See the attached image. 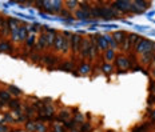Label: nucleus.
I'll use <instances>...</instances> for the list:
<instances>
[{"instance_id": "obj_24", "label": "nucleus", "mask_w": 155, "mask_h": 132, "mask_svg": "<svg viewBox=\"0 0 155 132\" xmlns=\"http://www.w3.org/2000/svg\"><path fill=\"white\" fill-rule=\"evenodd\" d=\"M31 58H32V60H34V61H37V59H39V55L35 54V55H32Z\"/></svg>"}, {"instance_id": "obj_17", "label": "nucleus", "mask_w": 155, "mask_h": 132, "mask_svg": "<svg viewBox=\"0 0 155 132\" xmlns=\"http://www.w3.org/2000/svg\"><path fill=\"white\" fill-rule=\"evenodd\" d=\"M35 37H36V34H29L28 35V37H27V40H26V43L28 44L29 47L34 44V41H35Z\"/></svg>"}, {"instance_id": "obj_3", "label": "nucleus", "mask_w": 155, "mask_h": 132, "mask_svg": "<svg viewBox=\"0 0 155 132\" xmlns=\"http://www.w3.org/2000/svg\"><path fill=\"white\" fill-rule=\"evenodd\" d=\"M64 36V40H63V48H62V54L66 55L67 52L70 51V48H71V37H72V34H70V32L64 31L62 32Z\"/></svg>"}, {"instance_id": "obj_4", "label": "nucleus", "mask_w": 155, "mask_h": 132, "mask_svg": "<svg viewBox=\"0 0 155 132\" xmlns=\"http://www.w3.org/2000/svg\"><path fill=\"white\" fill-rule=\"evenodd\" d=\"M114 8L121 9L122 12H130L132 11V3L131 1H116Z\"/></svg>"}, {"instance_id": "obj_27", "label": "nucleus", "mask_w": 155, "mask_h": 132, "mask_svg": "<svg viewBox=\"0 0 155 132\" xmlns=\"http://www.w3.org/2000/svg\"><path fill=\"white\" fill-rule=\"evenodd\" d=\"M151 119H152V120H155V111H152V113H151Z\"/></svg>"}, {"instance_id": "obj_15", "label": "nucleus", "mask_w": 155, "mask_h": 132, "mask_svg": "<svg viewBox=\"0 0 155 132\" xmlns=\"http://www.w3.org/2000/svg\"><path fill=\"white\" fill-rule=\"evenodd\" d=\"M115 58V51L114 49H107V51H104V59H106L107 61H110V60H112V59Z\"/></svg>"}, {"instance_id": "obj_11", "label": "nucleus", "mask_w": 155, "mask_h": 132, "mask_svg": "<svg viewBox=\"0 0 155 132\" xmlns=\"http://www.w3.org/2000/svg\"><path fill=\"white\" fill-rule=\"evenodd\" d=\"M47 47V39H46V35H40V37L37 39V43H36V51H43L44 48Z\"/></svg>"}, {"instance_id": "obj_13", "label": "nucleus", "mask_w": 155, "mask_h": 132, "mask_svg": "<svg viewBox=\"0 0 155 132\" xmlns=\"http://www.w3.org/2000/svg\"><path fill=\"white\" fill-rule=\"evenodd\" d=\"M106 40H107V43H108V47H110V49H116L118 48V44H116V41L114 40V39H112V36H110V35H106Z\"/></svg>"}, {"instance_id": "obj_10", "label": "nucleus", "mask_w": 155, "mask_h": 132, "mask_svg": "<svg viewBox=\"0 0 155 132\" xmlns=\"http://www.w3.org/2000/svg\"><path fill=\"white\" fill-rule=\"evenodd\" d=\"M96 37V43H98V49H102V51H107L110 48L108 43H107L106 37L104 36H95Z\"/></svg>"}, {"instance_id": "obj_8", "label": "nucleus", "mask_w": 155, "mask_h": 132, "mask_svg": "<svg viewBox=\"0 0 155 132\" xmlns=\"http://www.w3.org/2000/svg\"><path fill=\"white\" fill-rule=\"evenodd\" d=\"M111 36H112V39L116 41V44L119 46V44H122L124 41V39L127 37V34L126 32H123V31H116V32H114Z\"/></svg>"}, {"instance_id": "obj_18", "label": "nucleus", "mask_w": 155, "mask_h": 132, "mask_svg": "<svg viewBox=\"0 0 155 132\" xmlns=\"http://www.w3.org/2000/svg\"><path fill=\"white\" fill-rule=\"evenodd\" d=\"M11 96H9V92L8 91H3V92H0V99H3V100H11Z\"/></svg>"}, {"instance_id": "obj_19", "label": "nucleus", "mask_w": 155, "mask_h": 132, "mask_svg": "<svg viewBox=\"0 0 155 132\" xmlns=\"http://www.w3.org/2000/svg\"><path fill=\"white\" fill-rule=\"evenodd\" d=\"M102 69H103L104 73H111V72H112V66H111V64H103Z\"/></svg>"}, {"instance_id": "obj_7", "label": "nucleus", "mask_w": 155, "mask_h": 132, "mask_svg": "<svg viewBox=\"0 0 155 132\" xmlns=\"http://www.w3.org/2000/svg\"><path fill=\"white\" fill-rule=\"evenodd\" d=\"M116 66L121 69H127V68H130L131 63H130V60L126 56H118V58H116Z\"/></svg>"}, {"instance_id": "obj_22", "label": "nucleus", "mask_w": 155, "mask_h": 132, "mask_svg": "<svg viewBox=\"0 0 155 132\" xmlns=\"http://www.w3.org/2000/svg\"><path fill=\"white\" fill-rule=\"evenodd\" d=\"M8 104H9V107H11V108H19V101H17V100H12V99H11V100H9L8 101Z\"/></svg>"}, {"instance_id": "obj_20", "label": "nucleus", "mask_w": 155, "mask_h": 132, "mask_svg": "<svg viewBox=\"0 0 155 132\" xmlns=\"http://www.w3.org/2000/svg\"><path fill=\"white\" fill-rule=\"evenodd\" d=\"M9 93H14V95H20V91H19V88H16V87H14V86H9Z\"/></svg>"}, {"instance_id": "obj_12", "label": "nucleus", "mask_w": 155, "mask_h": 132, "mask_svg": "<svg viewBox=\"0 0 155 132\" xmlns=\"http://www.w3.org/2000/svg\"><path fill=\"white\" fill-rule=\"evenodd\" d=\"M27 28L24 26H20V29H19V41H26L27 40Z\"/></svg>"}, {"instance_id": "obj_28", "label": "nucleus", "mask_w": 155, "mask_h": 132, "mask_svg": "<svg viewBox=\"0 0 155 132\" xmlns=\"http://www.w3.org/2000/svg\"><path fill=\"white\" fill-rule=\"evenodd\" d=\"M152 93L155 95V83H154V86H152Z\"/></svg>"}, {"instance_id": "obj_9", "label": "nucleus", "mask_w": 155, "mask_h": 132, "mask_svg": "<svg viewBox=\"0 0 155 132\" xmlns=\"http://www.w3.org/2000/svg\"><path fill=\"white\" fill-rule=\"evenodd\" d=\"M63 40H64L63 34H57L56 39H55V43H54V49L55 51L62 52V48H63Z\"/></svg>"}, {"instance_id": "obj_2", "label": "nucleus", "mask_w": 155, "mask_h": 132, "mask_svg": "<svg viewBox=\"0 0 155 132\" xmlns=\"http://www.w3.org/2000/svg\"><path fill=\"white\" fill-rule=\"evenodd\" d=\"M82 40H83V37H80L78 34L72 35V37H71V48H72V52H74V55H76L78 52L80 51Z\"/></svg>"}, {"instance_id": "obj_1", "label": "nucleus", "mask_w": 155, "mask_h": 132, "mask_svg": "<svg viewBox=\"0 0 155 132\" xmlns=\"http://www.w3.org/2000/svg\"><path fill=\"white\" fill-rule=\"evenodd\" d=\"M152 47H155V43L147 40V39H139L138 44L135 46V51L138 52V54H141V55H144V54L151 52Z\"/></svg>"}, {"instance_id": "obj_23", "label": "nucleus", "mask_w": 155, "mask_h": 132, "mask_svg": "<svg viewBox=\"0 0 155 132\" xmlns=\"http://www.w3.org/2000/svg\"><path fill=\"white\" fill-rule=\"evenodd\" d=\"M27 128H28L29 131H35V123H32V121H29V123L27 124Z\"/></svg>"}, {"instance_id": "obj_6", "label": "nucleus", "mask_w": 155, "mask_h": 132, "mask_svg": "<svg viewBox=\"0 0 155 132\" xmlns=\"http://www.w3.org/2000/svg\"><path fill=\"white\" fill-rule=\"evenodd\" d=\"M80 55L83 58H88L90 56V40L83 37V40H82V46H80Z\"/></svg>"}, {"instance_id": "obj_26", "label": "nucleus", "mask_w": 155, "mask_h": 132, "mask_svg": "<svg viewBox=\"0 0 155 132\" xmlns=\"http://www.w3.org/2000/svg\"><path fill=\"white\" fill-rule=\"evenodd\" d=\"M0 132H7V128L6 127H0Z\"/></svg>"}, {"instance_id": "obj_16", "label": "nucleus", "mask_w": 155, "mask_h": 132, "mask_svg": "<svg viewBox=\"0 0 155 132\" xmlns=\"http://www.w3.org/2000/svg\"><path fill=\"white\" fill-rule=\"evenodd\" d=\"M0 51H3V52H11L12 51V46L9 43H0Z\"/></svg>"}, {"instance_id": "obj_29", "label": "nucleus", "mask_w": 155, "mask_h": 132, "mask_svg": "<svg viewBox=\"0 0 155 132\" xmlns=\"http://www.w3.org/2000/svg\"><path fill=\"white\" fill-rule=\"evenodd\" d=\"M152 59H154V60H152V63H154V66H155V55L152 56Z\"/></svg>"}, {"instance_id": "obj_14", "label": "nucleus", "mask_w": 155, "mask_h": 132, "mask_svg": "<svg viewBox=\"0 0 155 132\" xmlns=\"http://www.w3.org/2000/svg\"><path fill=\"white\" fill-rule=\"evenodd\" d=\"M91 72V66L90 64H83V66H80V68H79V73L80 75H87Z\"/></svg>"}, {"instance_id": "obj_5", "label": "nucleus", "mask_w": 155, "mask_h": 132, "mask_svg": "<svg viewBox=\"0 0 155 132\" xmlns=\"http://www.w3.org/2000/svg\"><path fill=\"white\" fill-rule=\"evenodd\" d=\"M75 16H76L78 19H87V17L91 16V9L86 6H82L80 9H78V11L75 12Z\"/></svg>"}, {"instance_id": "obj_21", "label": "nucleus", "mask_w": 155, "mask_h": 132, "mask_svg": "<svg viewBox=\"0 0 155 132\" xmlns=\"http://www.w3.org/2000/svg\"><path fill=\"white\" fill-rule=\"evenodd\" d=\"M64 4H66V7H68L70 9H74L79 3H78V1H66Z\"/></svg>"}, {"instance_id": "obj_25", "label": "nucleus", "mask_w": 155, "mask_h": 132, "mask_svg": "<svg viewBox=\"0 0 155 132\" xmlns=\"http://www.w3.org/2000/svg\"><path fill=\"white\" fill-rule=\"evenodd\" d=\"M74 123H75V121H72V120H71V121H68V124L66 123V127H74Z\"/></svg>"}]
</instances>
